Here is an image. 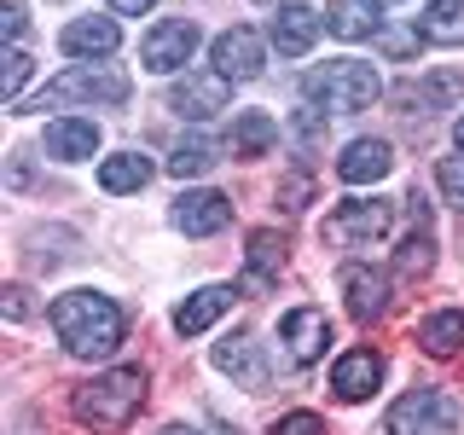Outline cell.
<instances>
[{"mask_svg": "<svg viewBox=\"0 0 464 435\" xmlns=\"http://www.w3.org/2000/svg\"><path fill=\"white\" fill-rule=\"evenodd\" d=\"M209 64L221 70L227 82H256L261 70H267V41H261L250 24H232V29H221V35H215Z\"/></svg>", "mask_w": 464, "mask_h": 435, "instance_id": "obj_8", "label": "cell"}, {"mask_svg": "<svg viewBox=\"0 0 464 435\" xmlns=\"http://www.w3.org/2000/svg\"><path fill=\"white\" fill-rule=\"evenodd\" d=\"M453 430H459V401L447 389H412L383 418V435H453Z\"/></svg>", "mask_w": 464, "mask_h": 435, "instance_id": "obj_6", "label": "cell"}, {"mask_svg": "<svg viewBox=\"0 0 464 435\" xmlns=\"http://www.w3.org/2000/svg\"><path fill=\"white\" fill-rule=\"evenodd\" d=\"M343 296H348V314H354L360 325H377V319L389 314V302H395V290H389V273L366 267V261H348L343 267Z\"/></svg>", "mask_w": 464, "mask_h": 435, "instance_id": "obj_11", "label": "cell"}, {"mask_svg": "<svg viewBox=\"0 0 464 435\" xmlns=\"http://www.w3.org/2000/svg\"><path fill=\"white\" fill-rule=\"evenodd\" d=\"M227 221H232V203L221 192H209V186L174 198V227H180L186 238H209V232H221Z\"/></svg>", "mask_w": 464, "mask_h": 435, "instance_id": "obj_13", "label": "cell"}, {"mask_svg": "<svg viewBox=\"0 0 464 435\" xmlns=\"http://www.w3.org/2000/svg\"><path fill=\"white\" fill-rule=\"evenodd\" d=\"M435 186H441V198L464 215V157H441V163H435Z\"/></svg>", "mask_w": 464, "mask_h": 435, "instance_id": "obj_31", "label": "cell"}, {"mask_svg": "<svg viewBox=\"0 0 464 435\" xmlns=\"http://www.w3.org/2000/svg\"><path fill=\"white\" fill-rule=\"evenodd\" d=\"M198 24L192 18H163L151 29V35L140 41V64L151 70V76H174V70H186L192 64V53H198Z\"/></svg>", "mask_w": 464, "mask_h": 435, "instance_id": "obj_7", "label": "cell"}, {"mask_svg": "<svg viewBox=\"0 0 464 435\" xmlns=\"http://www.w3.org/2000/svg\"><path fill=\"white\" fill-rule=\"evenodd\" d=\"M163 435H198V430H192V424H169Z\"/></svg>", "mask_w": 464, "mask_h": 435, "instance_id": "obj_40", "label": "cell"}, {"mask_svg": "<svg viewBox=\"0 0 464 435\" xmlns=\"http://www.w3.org/2000/svg\"><path fill=\"white\" fill-rule=\"evenodd\" d=\"M377 47H383L389 58H406V53H418V29H412V35H395V29H383V35H377Z\"/></svg>", "mask_w": 464, "mask_h": 435, "instance_id": "obj_36", "label": "cell"}, {"mask_svg": "<svg viewBox=\"0 0 464 435\" xmlns=\"http://www.w3.org/2000/svg\"><path fill=\"white\" fill-rule=\"evenodd\" d=\"M238 296H244L238 285H203V290H192V296L174 308V331H180V337H203V331H209Z\"/></svg>", "mask_w": 464, "mask_h": 435, "instance_id": "obj_14", "label": "cell"}, {"mask_svg": "<svg viewBox=\"0 0 464 435\" xmlns=\"http://www.w3.org/2000/svg\"><path fill=\"white\" fill-rule=\"evenodd\" d=\"M290 134H296L302 151L319 145V140H325V111H296V116H290Z\"/></svg>", "mask_w": 464, "mask_h": 435, "instance_id": "obj_32", "label": "cell"}, {"mask_svg": "<svg viewBox=\"0 0 464 435\" xmlns=\"http://www.w3.org/2000/svg\"><path fill=\"white\" fill-rule=\"evenodd\" d=\"M319 24H325V18H314L302 0H285L279 18H273V29H267V41L279 47V58H308L314 41H319Z\"/></svg>", "mask_w": 464, "mask_h": 435, "instance_id": "obj_16", "label": "cell"}, {"mask_svg": "<svg viewBox=\"0 0 464 435\" xmlns=\"http://www.w3.org/2000/svg\"><path fill=\"white\" fill-rule=\"evenodd\" d=\"M464 93V76H459V70H435V76L430 82H418V87H406V105H418V111H447V105H453V99Z\"/></svg>", "mask_w": 464, "mask_h": 435, "instance_id": "obj_28", "label": "cell"}, {"mask_svg": "<svg viewBox=\"0 0 464 435\" xmlns=\"http://www.w3.org/2000/svg\"><path fill=\"white\" fill-rule=\"evenodd\" d=\"M430 267H435L430 209H424V198H412V232H406V244H401V256H395V273H401V279H424Z\"/></svg>", "mask_w": 464, "mask_h": 435, "instance_id": "obj_22", "label": "cell"}, {"mask_svg": "<svg viewBox=\"0 0 464 435\" xmlns=\"http://www.w3.org/2000/svg\"><path fill=\"white\" fill-rule=\"evenodd\" d=\"M325 29L337 41H377L383 35V0H331L325 6Z\"/></svg>", "mask_w": 464, "mask_h": 435, "instance_id": "obj_18", "label": "cell"}, {"mask_svg": "<svg viewBox=\"0 0 464 435\" xmlns=\"http://www.w3.org/2000/svg\"><path fill=\"white\" fill-rule=\"evenodd\" d=\"M232 99V82L221 70H186V82H174L169 93V111L186 116V122H209V116H221Z\"/></svg>", "mask_w": 464, "mask_h": 435, "instance_id": "obj_9", "label": "cell"}, {"mask_svg": "<svg viewBox=\"0 0 464 435\" xmlns=\"http://www.w3.org/2000/svg\"><path fill=\"white\" fill-rule=\"evenodd\" d=\"M302 99L314 111H331V116H354V111H372L383 99V76L360 58H331L302 76Z\"/></svg>", "mask_w": 464, "mask_h": 435, "instance_id": "obj_3", "label": "cell"}, {"mask_svg": "<svg viewBox=\"0 0 464 435\" xmlns=\"http://www.w3.org/2000/svg\"><path fill=\"white\" fill-rule=\"evenodd\" d=\"M215 163H221V145H215L209 134H186L169 151V174H174V180H198V174H209Z\"/></svg>", "mask_w": 464, "mask_h": 435, "instance_id": "obj_25", "label": "cell"}, {"mask_svg": "<svg viewBox=\"0 0 464 435\" xmlns=\"http://www.w3.org/2000/svg\"><path fill=\"white\" fill-rule=\"evenodd\" d=\"M418 35L435 47H464V0H430L418 18Z\"/></svg>", "mask_w": 464, "mask_h": 435, "instance_id": "obj_23", "label": "cell"}, {"mask_svg": "<svg viewBox=\"0 0 464 435\" xmlns=\"http://www.w3.org/2000/svg\"><path fill=\"white\" fill-rule=\"evenodd\" d=\"M377 383H383V354L377 348H348L337 366H331L337 401H366V395H377Z\"/></svg>", "mask_w": 464, "mask_h": 435, "instance_id": "obj_15", "label": "cell"}, {"mask_svg": "<svg viewBox=\"0 0 464 435\" xmlns=\"http://www.w3.org/2000/svg\"><path fill=\"white\" fill-rule=\"evenodd\" d=\"M389 221H395V203L389 198H348L325 215V244H337V250H372V244L389 238Z\"/></svg>", "mask_w": 464, "mask_h": 435, "instance_id": "obj_5", "label": "cell"}, {"mask_svg": "<svg viewBox=\"0 0 464 435\" xmlns=\"http://www.w3.org/2000/svg\"><path fill=\"white\" fill-rule=\"evenodd\" d=\"M93 151H99V122H87V116H58V122H47V157H58V163H87Z\"/></svg>", "mask_w": 464, "mask_h": 435, "instance_id": "obj_21", "label": "cell"}, {"mask_svg": "<svg viewBox=\"0 0 464 435\" xmlns=\"http://www.w3.org/2000/svg\"><path fill=\"white\" fill-rule=\"evenodd\" d=\"M279 343H285V360H290V366H314V360H325V348H331V319H325V308H290L279 319Z\"/></svg>", "mask_w": 464, "mask_h": 435, "instance_id": "obj_10", "label": "cell"}, {"mask_svg": "<svg viewBox=\"0 0 464 435\" xmlns=\"http://www.w3.org/2000/svg\"><path fill=\"white\" fill-rule=\"evenodd\" d=\"M145 389H151L145 366H111V372H99L93 383H82L70 406H76V418H82L87 430H99V435H122V430L140 418Z\"/></svg>", "mask_w": 464, "mask_h": 435, "instance_id": "obj_2", "label": "cell"}, {"mask_svg": "<svg viewBox=\"0 0 464 435\" xmlns=\"http://www.w3.org/2000/svg\"><path fill=\"white\" fill-rule=\"evenodd\" d=\"M279 6H285V0H279Z\"/></svg>", "mask_w": 464, "mask_h": 435, "instance_id": "obj_41", "label": "cell"}, {"mask_svg": "<svg viewBox=\"0 0 464 435\" xmlns=\"http://www.w3.org/2000/svg\"><path fill=\"white\" fill-rule=\"evenodd\" d=\"M12 186H29V157L12 151Z\"/></svg>", "mask_w": 464, "mask_h": 435, "instance_id": "obj_38", "label": "cell"}, {"mask_svg": "<svg viewBox=\"0 0 464 435\" xmlns=\"http://www.w3.org/2000/svg\"><path fill=\"white\" fill-rule=\"evenodd\" d=\"M308 203H314V174L308 169H290L285 180H279V209L285 215H302Z\"/></svg>", "mask_w": 464, "mask_h": 435, "instance_id": "obj_30", "label": "cell"}, {"mask_svg": "<svg viewBox=\"0 0 464 435\" xmlns=\"http://www.w3.org/2000/svg\"><path fill=\"white\" fill-rule=\"evenodd\" d=\"M273 145H279V122L267 111H244L232 122V157H267Z\"/></svg>", "mask_w": 464, "mask_h": 435, "instance_id": "obj_24", "label": "cell"}, {"mask_svg": "<svg viewBox=\"0 0 464 435\" xmlns=\"http://www.w3.org/2000/svg\"><path fill=\"white\" fill-rule=\"evenodd\" d=\"M58 47L70 58H87V64H93V58H111L122 47V29H116V18H76V24H64Z\"/></svg>", "mask_w": 464, "mask_h": 435, "instance_id": "obj_19", "label": "cell"}, {"mask_svg": "<svg viewBox=\"0 0 464 435\" xmlns=\"http://www.w3.org/2000/svg\"><path fill=\"white\" fill-rule=\"evenodd\" d=\"M418 343H424V354L447 360L464 348V308H447V314H430L424 325H418Z\"/></svg>", "mask_w": 464, "mask_h": 435, "instance_id": "obj_27", "label": "cell"}, {"mask_svg": "<svg viewBox=\"0 0 464 435\" xmlns=\"http://www.w3.org/2000/svg\"><path fill=\"white\" fill-rule=\"evenodd\" d=\"M157 0H111V12H122V18H140V12H151Z\"/></svg>", "mask_w": 464, "mask_h": 435, "instance_id": "obj_37", "label": "cell"}, {"mask_svg": "<svg viewBox=\"0 0 464 435\" xmlns=\"http://www.w3.org/2000/svg\"><path fill=\"white\" fill-rule=\"evenodd\" d=\"M244 261H250V267H244V279H238L244 296L273 290V285H279V273H285V238H279V232H267V227L250 232V256H244Z\"/></svg>", "mask_w": 464, "mask_h": 435, "instance_id": "obj_17", "label": "cell"}, {"mask_svg": "<svg viewBox=\"0 0 464 435\" xmlns=\"http://www.w3.org/2000/svg\"><path fill=\"white\" fill-rule=\"evenodd\" d=\"M453 145H459V151H464V116H459V122H453Z\"/></svg>", "mask_w": 464, "mask_h": 435, "instance_id": "obj_39", "label": "cell"}, {"mask_svg": "<svg viewBox=\"0 0 464 435\" xmlns=\"http://www.w3.org/2000/svg\"><path fill=\"white\" fill-rule=\"evenodd\" d=\"M273 435H325V418L319 412H285L279 424H273Z\"/></svg>", "mask_w": 464, "mask_h": 435, "instance_id": "obj_33", "label": "cell"}, {"mask_svg": "<svg viewBox=\"0 0 464 435\" xmlns=\"http://www.w3.org/2000/svg\"><path fill=\"white\" fill-rule=\"evenodd\" d=\"M0 64H6V70H0V99H6V105L18 111V99H24V82L35 76V58H29L24 47H6V58H0Z\"/></svg>", "mask_w": 464, "mask_h": 435, "instance_id": "obj_29", "label": "cell"}, {"mask_svg": "<svg viewBox=\"0 0 464 435\" xmlns=\"http://www.w3.org/2000/svg\"><path fill=\"white\" fill-rule=\"evenodd\" d=\"M128 99V76L122 70H111V64H76V70H64V76H53L47 87H41V99H35V111H64V105H122Z\"/></svg>", "mask_w": 464, "mask_h": 435, "instance_id": "obj_4", "label": "cell"}, {"mask_svg": "<svg viewBox=\"0 0 464 435\" xmlns=\"http://www.w3.org/2000/svg\"><path fill=\"white\" fill-rule=\"evenodd\" d=\"M215 366H221L238 389H250V395H261V389L273 383V372H267V360H261V343L250 337V331H238V337H227V343H215Z\"/></svg>", "mask_w": 464, "mask_h": 435, "instance_id": "obj_12", "label": "cell"}, {"mask_svg": "<svg viewBox=\"0 0 464 435\" xmlns=\"http://www.w3.org/2000/svg\"><path fill=\"white\" fill-rule=\"evenodd\" d=\"M145 180H151V163H145L140 151H116L99 163V186H105L111 198H122V192H145Z\"/></svg>", "mask_w": 464, "mask_h": 435, "instance_id": "obj_26", "label": "cell"}, {"mask_svg": "<svg viewBox=\"0 0 464 435\" xmlns=\"http://www.w3.org/2000/svg\"><path fill=\"white\" fill-rule=\"evenodd\" d=\"M0 308H6V319H29V314H35L24 285H6V290H0Z\"/></svg>", "mask_w": 464, "mask_h": 435, "instance_id": "obj_35", "label": "cell"}, {"mask_svg": "<svg viewBox=\"0 0 464 435\" xmlns=\"http://www.w3.org/2000/svg\"><path fill=\"white\" fill-rule=\"evenodd\" d=\"M47 314H53L58 343H64L76 360H111L116 348H122V337H128L122 302L105 296V290H64Z\"/></svg>", "mask_w": 464, "mask_h": 435, "instance_id": "obj_1", "label": "cell"}, {"mask_svg": "<svg viewBox=\"0 0 464 435\" xmlns=\"http://www.w3.org/2000/svg\"><path fill=\"white\" fill-rule=\"evenodd\" d=\"M389 169H395V145L389 140H354L337 157V180H348V186H372V180H383Z\"/></svg>", "mask_w": 464, "mask_h": 435, "instance_id": "obj_20", "label": "cell"}, {"mask_svg": "<svg viewBox=\"0 0 464 435\" xmlns=\"http://www.w3.org/2000/svg\"><path fill=\"white\" fill-rule=\"evenodd\" d=\"M0 29H6V41H12V47L24 41V29H29V12L18 6V0H6V6H0Z\"/></svg>", "mask_w": 464, "mask_h": 435, "instance_id": "obj_34", "label": "cell"}]
</instances>
